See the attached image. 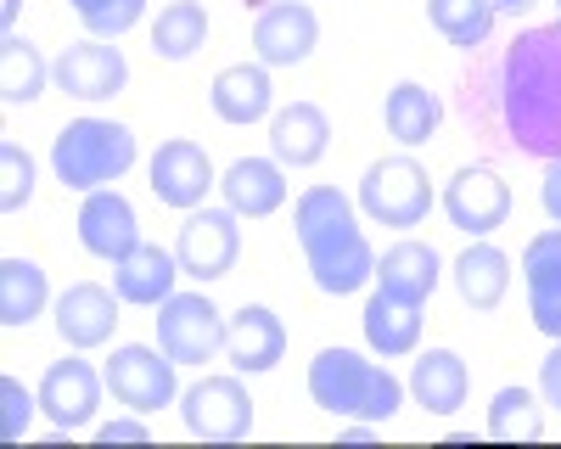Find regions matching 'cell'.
Instances as JSON below:
<instances>
[{
  "mask_svg": "<svg viewBox=\"0 0 561 449\" xmlns=\"http://www.w3.org/2000/svg\"><path fill=\"white\" fill-rule=\"evenodd\" d=\"M444 214H449L455 231L489 237V231H500L505 214H511V186L500 180V169L472 163V169H460L449 186H444Z\"/></svg>",
  "mask_w": 561,
  "mask_h": 449,
  "instance_id": "7c38bea8",
  "label": "cell"
},
{
  "mask_svg": "<svg viewBox=\"0 0 561 449\" xmlns=\"http://www.w3.org/2000/svg\"><path fill=\"white\" fill-rule=\"evenodd\" d=\"M556 23H561V18H556Z\"/></svg>",
  "mask_w": 561,
  "mask_h": 449,
  "instance_id": "b9f144b4",
  "label": "cell"
},
{
  "mask_svg": "<svg viewBox=\"0 0 561 449\" xmlns=\"http://www.w3.org/2000/svg\"><path fill=\"white\" fill-rule=\"evenodd\" d=\"M51 84V62H45L23 34H0V102L7 107H28L45 96Z\"/></svg>",
  "mask_w": 561,
  "mask_h": 449,
  "instance_id": "f1b7e54d",
  "label": "cell"
},
{
  "mask_svg": "<svg viewBox=\"0 0 561 449\" xmlns=\"http://www.w3.org/2000/svg\"><path fill=\"white\" fill-rule=\"evenodd\" d=\"M309 399L325 416H348V422H388L404 404V382L365 359L354 348H320L309 359Z\"/></svg>",
  "mask_w": 561,
  "mask_h": 449,
  "instance_id": "3957f363",
  "label": "cell"
},
{
  "mask_svg": "<svg viewBox=\"0 0 561 449\" xmlns=\"http://www.w3.org/2000/svg\"><path fill=\"white\" fill-rule=\"evenodd\" d=\"M314 45H320V18L304 0H275L253 23V57L264 68H298V62H309Z\"/></svg>",
  "mask_w": 561,
  "mask_h": 449,
  "instance_id": "4fadbf2b",
  "label": "cell"
},
{
  "mask_svg": "<svg viewBox=\"0 0 561 449\" xmlns=\"http://www.w3.org/2000/svg\"><path fill=\"white\" fill-rule=\"evenodd\" d=\"M359 208L377 219V225H393V231H415L433 208V180L410 152L399 158H377L359 180Z\"/></svg>",
  "mask_w": 561,
  "mask_h": 449,
  "instance_id": "5b68a950",
  "label": "cell"
},
{
  "mask_svg": "<svg viewBox=\"0 0 561 449\" xmlns=\"http://www.w3.org/2000/svg\"><path fill=\"white\" fill-rule=\"evenodd\" d=\"M118 292H107L102 281H73L62 298H57V337L68 348H102L113 343V326H118Z\"/></svg>",
  "mask_w": 561,
  "mask_h": 449,
  "instance_id": "e0dca14e",
  "label": "cell"
},
{
  "mask_svg": "<svg viewBox=\"0 0 561 449\" xmlns=\"http://www.w3.org/2000/svg\"><path fill=\"white\" fill-rule=\"evenodd\" d=\"M455 292H460L466 309H500L505 292H511V258H505V247L478 237L472 247L455 258Z\"/></svg>",
  "mask_w": 561,
  "mask_h": 449,
  "instance_id": "d4e9b609",
  "label": "cell"
},
{
  "mask_svg": "<svg viewBox=\"0 0 561 449\" xmlns=\"http://www.w3.org/2000/svg\"><path fill=\"white\" fill-rule=\"evenodd\" d=\"M225 208H237L242 219H270L280 203H287V169L275 158H237L219 180Z\"/></svg>",
  "mask_w": 561,
  "mask_h": 449,
  "instance_id": "7402d4cb",
  "label": "cell"
},
{
  "mask_svg": "<svg viewBox=\"0 0 561 449\" xmlns=\"http://www.w3.org/2000/svg\"><path fill=\"white\" fill-rule=\"evenodd\" d=\"M158 348L174 366H208L225 354V314L203 292H169L158 303Z\"/></svg>",
  "mask_w": 561,
  "mask_h": 449,
  "instance_id": "8992f818",
  "label": "cell"
},
{
  "mask_svg": "<svg viewBox=\"0 0 561 449\" xmlns=\"http://www.w3.org/2000/svg\"><path fill=\"white\" fill-rule=\"evenodd\" d=\"M528 7H534V0H494V12H511V18L528 12Z\"/></svg>",
  "mask_w": 561,
  "mask_h": 449,
  "instance_id": "60d3db41",
  "label": "cell"
},
{
  "mask_svg": "<svg viewBox=\"0 0 561 449\" xmlns=\"http://www.w3.org/2000/svg\"><path fill=\"white\" fill-rule=\"evenodd\" d=\"M34 197V158L18 141H0V214H23Z\"/></svg>",
  "mask_w": 561,
  "mask_h": 449,
  "instance_id": "836d02e7",
  "label": "cell"
},
{
  "mask_svg": "<svg viewBox=\"0 0 561 449\" xmlns=\"http://www.w3.org/2000/svg\"><path fill=\"white\" fill-rule=\"evenodd\" d=\"M96 438H102V444H147V438H152V427H147V416H135V411H129V416L102 422V427H96Z\"/></svg>",
  "mask_w": 561,
  "mask_h": 449,
  "instance_id": "d590c367",
  "label": "cell"
},
{
  "mask_svg": "<svg viewBox=\"0 0 561 449\" xmlns=\"http://www.w3.org/2000/svg\"><path fill=\"white\" fill-rule=\"evenodd\" d=\"M523 287H528V314L545 337H561V225L539 231L523 247Z\"/></svg>",
  "mask_w": 561,
  "mask_h": 449,
  "instance_id": "d6986e66",
  "label": "cell"
},
{
  "mask_svg": "<svg viewBox=\"0 0 561 449\" xmlns=\"http://www.w3.org/2000/svg\"><path fill=\"white\" fill-rule=\"evenodd\" d=\"M174 276H180V258L163 253L158 242H140L129 258L113 264V292H118L124 303L152 309V303H163V298L174 292Z\"/></svg>",
  "mask_w": 561,
  "mask_h": 449,
  "instance_id": "cb8c5ba5",
  "label": "cell"
},
{
  "mask_svg": "<svg viewBox=\"0 0 561 449\" xmlns=\"http://www.w3.org/2000/svg\"><path fill=\"white\" fill-rule=\"evenodd\" d=\"M489 433L494 438H523V444H539L545 438V411L528 388H500L494 404H489Z\"/></svg>",
  "mask_w": 561,
  "mask_h": 449,
  "instance_id": "1f68e13d",
  "label": "cell"
},
{
  "mask_svg": "<svg viewBox=\"0 0 561 449\" xmlns=\"http://www.w3.org/2000/svg\"><path fill=\"white\" fill-rule=\"evenodd\" d=\"M18 7H23V0H0V28H7V34H18Z\"/></svg>",
  "mask_w": 561,
  "mask_h": 449,
  "instance_id": "ab89813d",
  "label": "cell"
},
{
  "mask_svg": "<svg viewBox=\"0 0 561 449\" xmlns=\"http://www.w3.org/2000/svg\"><path fill=\"white\" fill-rule=\"evenodd\" d=\"M280 354H287V326H280V314L264 309V303H242L237 314L225 321V359L237 371L259 377V371H275Z\"/></svg>",
  "mask_w": 561,
  "mask_h": 449,
  "instance_id": "2e32d148",
  "label": "cell"
},
{
  "mask_svg": "<svg viewBox=\"0 0 561 449\" xmlns=\"http://www.w3.org/2000/svg\"><path fill=\"white\" fill-rule=\"evenodd\" d=\"M135 129L118 118H73L51 141V174L62 192H107L135 169Z\"/></svg>",
  "mask_w": 561,
  "mask_h": 449,
  "instance_id": "277c9868",
  "label": "cell"
},
{
  "mask_svg": "<svg viewBox=\"0 0 561 449\" xmlns=\"http://www.w3.org/2000/svg\"><path fill=\"white\" fill-rule=\"evenodd\" d=\"M107 388H113V399L124 404V411H135V416H158L163 404L180 399V388H174V359H169L163 348H152V343H124V348H113V359H107Z\"/></svg>",
  "mask_w": 561,
  "mask_h": 449,
  "instance_id": "ba28073f",
  "label": "cell"
},
{
  "mask_svg": "<svg viewBox=\"0 0 561 449\" xmlns=\"http://www.w3.org/2000/svg\"><path fill=\"white\" fill-rule=\"evenodd\" d=\"M427 23L460 45V51H472L494 34V0H427Z\"/></svg>",
  "mask_w": 561,
  "mask_h": 449,
  "instance_id": "4dcf8cb0",
  "label": "cell"
},
{
  "mask_svg": "<svg viewBox=\"0 0 561 449\" xmlns=\"http://www.w3.org/2000/svg\"><path fill=\"white\" fill-rule=\"evenodd\" d=\"M219 186L214 180V163L197 141H163L152 152V197L163 208H180V214H192L203 208V197Z\"/></svg>",
  "mask_w": 561,
  "mask_h": 449,
  "instance_id": "5bb4252c",
  "label": "cell"
},
{
  "mask_svg": "<svg viewBox=\"0 0 561 449\" xmlns=\"http://www.w3.org/2000/svg\"><path fill=\"white\" fill-rule=\"evenodd\" d=\"M382 124H388V135L399 147H427L433 135H438V124H444V102L433 96L427 84H393L388 90V102H382Z\"/></svg>",
  "mask_w": 561,
  "mask_h": 449,
  "instance_id": "4316f807",
  "label": "cell"
},
{
  "mask_svg": "<svg viewBox=\"0 0 561 449\" xmlns=\"http://www.w3.org/2000/svg\"><path fill=\"white\" fill-rule=\"evenodd\" d=\"M208 102H214V113H219L225 124H237V129L270 118V113H275L270 68H264V62H230V68H219L214 84H208Z\"/></svg>",
  "mask_w": 561,
  "mask_h": 449,
  "instance_id": "ffe728a7",
  "label": "cell"
},
{
  "mask_svg": "<svg viewBox=\"0 0 561 449\" xmlns=\"http://www.w3.org/2000/svg\"><path fill=\"white\" fill-rule=\"evenodd\" d=\"M293 231L304 242L309 276L325 298H348L365 281H377V253H370V242L359 231L354 203L337 186H309L293 203Z\"/></svg>",
  "mask_w": 561,
  "mask_h": 449,
  "instance_id": "7a4b0ae2",
  "label": "cell"
},
{
  "mask_svg": "<svg viewBox=\"0 0 561 449\" xmlns=\"http://www.w3.org/2000/svg\"><path fill=\"white\" fill-rule=\"evenodd\" d=\"M438 276H444V258L433 242H393L382 258H377V292H393L404 303H427L438 292Z\"/></svg>",
  "mask_w": 561,
  "mask_h": 449,
  "instance_id": "44dd1931",
  "label": "cell"
},
{
  "mask_svg": "<svg viewBox=\"0 0 561 449\" xmlns=\"http://www.w3.org/2000/svg\"><path fill=\"white\" fill-rule=\"evenodd\" d=\"M242 214L237 208H192L180 225V242H174V258H180V276L192 281H219L237 269V253H242Z\"/></svg>",
  "mask_w": 561,
  "mask_h": 449,
  "instance_id": "52a82bcc",
  "label": "cell"
},
{
  "mask_svg": "<svg viewBox=\"0 0 561 449\" xmlns=\"http://www.w3.org/2000/svg\"><path fill=\"white\" fill-rule=\"evenodd\" d=\"M500 124L528 158H561V23L523 28L500 57Z\"/></svg>",
  "mask_w": 561,
  "mask_h": 449,
  "instance_id": "6da1fadb",
  "label": "cell"
},
{
  "mask_svg": "<svg viewBox=\"0 0 561 449\" xmlns=\"http://www.w3.org/2000/svg\"><path fill=\"white\" fill-rule=\"evenodd\" d=\"M180 422L192 438L208 444H237L253 433V399L237 377H203L197 388L180 393Z\"/></svg>",
  "mask_w": 561,
  "mask_h": 449,
  "instance_id": "9c48e42d",
  "label": "cell"
},
{
  "mask_svg": "<svg viewBox=\"0 0 561 449\" xmlns=\"http://www.w3.org/2000/svg\"><path fill=\"white\" fill-rule=\"evenodd\" d=\"M377 427H382V422H348V427H343V438L365 444V438H377Z\"/></svg>",
  "mask_w": 561,
  "mask_h": 449,
  "instance_id": "f35d334b",
  "label": "cell"
},
{
  "mask_svg": "<svg viewBox=\"0 0 561 449\" xmlns=\"http://www.w3.org/2000/svg\"><path fill=\"white\" fill-rule=\"evenodd\" d=\"M102 388H107V371H96L90 359H57L51 371L39 377V416L51 422L57 433H79L96 422V404H102Z\"/></svg>",
  "mask_w": 561,
  "mask_h": 449,
  "instance_id": "30bf717a",
  "label": "cell"
},
{
  "mask_svg": "<svg viewBox=\"0 0 561 449\" xmlns=\"http://www.w3.org/2000/svg\"><path fill=\"white\" fill-rule=\"evenodd\" d=\"M466 393H472V371L455 348H427L410 371V399L421 404L427 416H455Z\"/></svg>",
  "mask_w": 561,
  "mask_h": 449,
  "instance_id": "603a6c76",
  "label": "cell"
},
{
  "mask_svg": "<svg viewBox=\"0 0 561 449\" xmlns=\"http://www.w3.org/2000/svg\"><path fill=\"white\" fill-rule=\"evenodd\" d=\"M73 12L90 28V39H118L147 18V0H73Z\"/></svg>",
  "mask_w": 561,
  "mask_h": 449,
  "instance_id": "d6a6232c",
  "label": "cell"
},
{
  "mask_svg": "<svg viewBox=\"0 0 561 449\" xmlns=\"http://www.w3.org/2000/svg\"><path fill=\"white\" fill-rule=\"evenodd\" d=\"M539 203H545V214L561 225V158H550V163H545V186H539Z\"/></svg>",
  "mask_w": 561,
  "mask_h": 449,
  "instance_id": "74e56055",
  "label": "cell"
},
{
  "mask_svg": "<svg viewBox=\"0 0 561 449\" xmlns=\"http://www.w3.org/2000/svg\"><path fill=\"white\" fill-rule=\"evenodd\" d=\"M79 247L84 253H96V258H107V264H118V258H129L135 247H140V219H135V208H129V197L124 192H84V208H79Z\"/></svg>",
  "mask_w": 561,
  "mask_h": 449,
  "instance_id": "9a60e30c",
  "label": "cell"
},
{
  "mask_svg": "<svg viewBox=\"0 0 561 449\" xmlns=\"http://www.w3.org/2000/svg\"><path fill=\"white\" fill-rule=\"evenodd\" d=\"M45 303H51V281H45V269L34 258H0V326L18 332L28 321H39Z\"/></svg>",
  "mask_w": 561,
  "mask_h": 449,
  "instance_id": "83f0119b",
  "label": "cell"
},
{
  "mask_svg": "<svg viewBox=\"0 0 561 449\" xmlns=\"http://www.w3.org/2000/svg\"><path fill=\"white\" fill-rule=\"evenodd\" d=\"M34 411H39V393H28L18 377H0V416H7V438H12V444L28 433Z\"/></svg>",
  "mask_w": 561,
  "mask_h": 449,
  "instance_id": "e575fe53",
  "label": "cell"
},
{
  "mask_svg": "<svg viewBox=\"0 0 561 449\" xmlns=\"http://www.w3.org/2000/svg\"><path fill=\"white\" fill-rule=\"evenodd\" d=\"M203 39H208V12L197 7V0H169V7L158 12V23H152V57L185 62V57L203 51Z\"/></svg>",
  "mask_w": 561,
  "mask_h": 449,
  "instance_id": "f546056e",
  "label": "cell"
},
{
  "mask_svg": "<svg viewBox=\"0 0 561 449\" xmlns=\"http://www.w3.org/2000/svg\"><path fill=\"white\" fill-rule=\"evenodd\" d=\"M539 393H545L550 411H561V337H556V348L539 359Z\"/></svg>",
  "mask_w": 561,
  "mask_h": 449,
  "instance_id": "8d00e7d4",
  "label": "cell"
},
{
  "mask_svg": "<svg viewBox=\"0 0 561 449\" xmlns=\"http://www.w3.org/2000/svg\"><path fill=\"white\" fill-rule=\"evenodd\" d=\"M325 147H332V118H325V107L293 102V107L270 113V158L280 169H314L325 158Z\"/></svg>",
  "mask_w": 561,
  "mask_h": 449,
  "instance_id": "ac0fdd59",
  "label": "cell"
},
{
  "mask_svg": "<svg viewBox=\"0 0 561 449\" xmlns=\"http://www.w3.org/2000/svg\"><path fill=\"white\" fill-rule=\"evenodd\" d=\"M365 343L382 359H404L421 348V303H404L393 292H370L365 303Z\"/></svg>",
  "mask_w": 561,
  "mask_h": 449,
  "instance_id": "484cf974",
  "label": "cell"
},
{
  "mask_svg": "<svg viewBox=\"0 0 561 449\" xmlns=\"http://www.w3.org/2000/svg\"><path fill=\"white\" fill-rule=\"evenodd\" d=\"M51 84L73 102H113L129 84V62L113 39H84V45H68L51 62Z\"/></svg>",
  "mask_w": 561,
  "mask_h": 449,
  "instance_id": "8fae6325",
  "label": "cell"
}]
</instances>
